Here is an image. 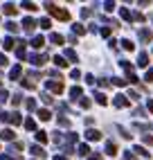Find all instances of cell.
Masks as SVG:
<instances>
[{"mask_svg": "<svg viewBox=\"0 0 153 160\" xmlns=\"http://www.w3.org/2000/svg\"><path fill=\"white\" fill-rule=\"evenodd\" d=\"M45 9H47L52 16H57L59 20H68V18H70V14L65 12V9H59L57 5H52V2H47V5H45Z\"/></svg>", "mask_w": 153, "mask_h": 160, "instance_id": "obj_1", "label": "cell"}, {"mask_svg": "<svg viewBox=\"0 0 153 160\" xmlns=\"http://www.w3.org/2000/svg\"><path fill=\"white\" fill-rule=\"evenodd\" d=\"M113 104H115V106H117V108H126V106H128V104H131V102H128V99H126V97H124V95H117V97H115V99H113Z\"/></svg>", "mask_w": 153, "mask_h": 160, "instance_id": "obj_2", "label": "cell"}, {"mask_svg": "<svg viewBox=\"0 0 153 160\" xmlns=\"http://www.w3.org/2000/svg\"><path fill=\"white\" fill-rule=\"evenodd\" d=\"M29 61L34 63V66H43V63L47 61V57H45V54H32V57H29Z\"/></svg>", "mask_w": 153, "mask_h": 160, "instance_id": "obj_3", "label": "cell"}, {"mask_svg": "<svg viewBox=\"0 0 153 160\" xmlns=\"http://www.w3.org/2000/svg\"><path fill=\"white\" fill-rule=\"evenodd\" d=\"M16 57L25 59V41H16Z\"/></svg>", "mask_w": 153, "mask_h": 160, "instance_id": "obj_4", "label": "cell"}, {"mask_svg": "<svg viewBox=\"0 0 153 160\" xmlns=\"http://www.w3.org/2000/svg\"><path fill=\"white\" fill-rule=\"evenodd\" d=\"M47 88L52 92H63V83L61 81H47Z\"/></svg>", "mask_w": 153, "mask_h": 160, "instance_id": "obj_5", "label": "cell"}, {"mask_svg": "<svg viewBox=\"0 0 153 160\" xmlns=\"http://www.w3.org/2000/svg\"><path fill=\"white\" fill-rule=\"evenodd\" d=\"M38 23L36 20H32V18H25L23 20V27H25V32H34V27H36Z\"/></svg>", "mask_w": 153, "mask_h": 160, "instance_id": "obj_6", "label": "cell"}, {"mask_svg": "<svg viewBox=\"0 0 153 160\" xmlns=\"http://www.w3.org/2000/svg\"><path fill=\"white\" fill-rule=\"evenodd\" d=\"M137 66L140 68H146L149 66V54H146V52H142V54L137 57Z\"/></svg>", "mask_w": 153, "mask_h": 160, "instance_id": "obj_7", "label": "cell"}, {"mask_svg": "<svg viewBox=\"0 0 153 160\" xmlns=\"http://www.w3.org/2000/svg\"><path fill=\"white\" fill-rule=\"evenodd\" d=\"M86 138H88V140H99V138H101V133L99 131H95V129H88V131H86Z\"/></svg>", "mask_w": 153, "mask_h": 160, "instance_id": "obj_8", "label": "cell"}, {"mask_svg": "<svg viewBox=\"0 0 153 160\" xmlns=\"http://www.w3.org/2000/svg\"><path fill=\"white\" fill-rule=\"evenodd\" d=\"M14 131L12 129H5V131H0V138H2V140H14Z\"/></svg>", "mask_w": 153, "mask_h": 160, "instance_id": "obj_9", "label": "cell"}, {"mask_svg": "<svg viewBox=\"0 0 153 160\" xmlns=\"http://www.w3.org/2000/svg\"><path fill=\"white\" fill-rule=\"evenodd\" d=\"M32 153H34L36 158H45V151H43V147H38V144L32 147Z\"/></svg>", "mask_w": 153, "mask_h": 160, "instance_id": "obj_10", "label": "cell"}, {"mask_svg": "<svg viewBox=\"0 0 153 160\" xmlns=\"http://www.w3.org/2000/svg\"><path fill=\"white\" fill-rule=\"evenodd\" d=\"M2 12H5L7 16H16V7H14L12 2H7V5H5V9H2Z\"/></svg>", "mask_w": 153, "mask_h": 160, "instance_id": "obj_11", "label": "cell"}, {"mask_svg": "<svg viewBox=\"0 0 153 160\" xmlns=\"http://www.w3.org/2000/svg\"><path fill=\"white\" fill-rule=\"evenodd\" d=\"M140 41L149 43V41H151V32H149V29H140Z\"/></svg>", "mask_w": 153, "mask_h": 160, "instance_id": "obj_12", "label": "cell"}, {"mask_svg": "<svg viewBox=\"0 0 153 160\" xmlns=\"http://www.w3.org/2000/svg\"><path fill=\"white\" fill-rule=\"evenodd\" d=\"M43 43H45V38H43V36H34V41H32V48H43Z\"/></svg>", "mask_w": 153, "mask_h": 160, "instance_id": "obj_13", "label": "cell"}, {"mask_svg": "<svg viewBox=\"0 0 153 160\" xmlns=\"http://www.w3.org/2000/svg\"><path fill=\"white\" fill-rule=\"evenodd\" d=\"M2 45H5V50H14V45H16V41H14V36H7Z\"/></svg>", "mask_w": 153, "mask_h": 160, "instance_id": "obj_14", "label": "cell"}, {"mask_svg": "<svg viewBox=\"0 0 153 160\" xmlns=\"http://www.w3.org/2000/svg\"><path fill=\"white\" fill-rule=\"evenodd\" d=\"M106 153H108V156H115V153H117L115 142H106Z\"/></svg>", "mask_w": 153, "mask_h": 160, "instance_id": "obj_15", "label": "cell"}, {"mask_svg": "<svg viewBox=\"0 0 153 160\" xmlns=\"http://www.w3.org/2000/svg\"><path fill=\"white\" fill-rule=\"evenodd\" d=\"M95 99H97V104H101V106L108 104V99H106V95H104V92H95Z\"/></svg>", "mask_w": 153, "mask_h": 160, "instance_id": "obj_16", "label": "cell"}, {"mask_svg": "<svg viewBox=\"0 0 153 160\" xmlns=\"http://www.w3.org/2000/svg\"><path fill=\"white\" fill-rule=\"evenodd\" d=\"M38 117H41V120H43V122H47V120H50V117H52V113H50L47 108H41V111H38Z\"/></svg>", "mask_w": 153, "mask_h": 160, "instance_id": "obj_17", "label": "cell"}, {"mask_svg": "<svg viewBox=\"0 0 153 160\" xmlns=\"http://www.w3.org/2000/svg\"><path fill=\"white\" fill-rule=\"evenodd\" d=\"M20 72H23V68H20V66H14L12 72H9V77H12V79H18V77H20Z\"/></svg>", "mask_w": 153, "mask_h": 160, "instance_id": "obj_18", "label": "cell"}, {"mask_svg": "<svg viewBox=\"0 0 153 160\" xmlns=\"http://www.w3.org/2000/svg\"><path fill=\"white\" fill-rule=\"evenodd\" d=\"M12 124H14V126L23 124V117H20V113H12Z\"/></svg>", "mask_w": 153, "mask_h": 160, "instance_id": "obj_19", "label": "cell"}, {"mask_svg": "<svg viewBox=\"0 0 153 160\" xmlns=\"http://www.w3.org/2000/svg\"><path fill=\"white\" fill-rule=\"evenodd\" d=\"M25 129H27V131H36V122L32 120V117H29V120H25Z\"/></svg>", "mask_w": 153, "mask_h": 160, "instance_id": "obj_20", "label": "cell"}, {"mask_svg": "<svg viewBox=\"0 0 153 160\" xmlns=\"http://www.w3.org/2000/svg\"><path fill=\"white\" fill-rule=\"evenodd\" d=\"M36 140H38L41 144H45V142H47V135H45V131H36Z\"/></svg>", "mask_w": 153, "mask_h": 160, "instance_id": "obj_21", "label": "cell"}, {"mask_svg": "<svg viewBox=\"0 0 153 160\" xmlns=\"http://www.w3.org/2000/svg\"><path fill=\"white\" fill-rule=\"evenodd\" d=\"M50 41H52L54 45H61V43H63V36H61V34H52V36H50Z\"/></svg>", "mask_w": 153, "mask_h": 160, "instance_id": "obj_22", "label": "cell"}, {"mask_svg": "<svg viewBox=\"0 0 153 160\" xmlns=\"http://www.w3.org/2000/svg\"><path fill=\"white\" fill-rule=\"evenodd\" d=\"M76 153H79V156H88V153H90V147H88V144H81Z\"/></svg>", "mask_w": 153, "mask_h": 160, "instance_id": "obj_23", "label": "cell"}, {"mask_svg": "<svg viewBox=\"0 0 153 160\" xmlns=\"http://www.w3.org/2000/svg\"><path fill=\"white\" fill-rule=\"evenodd\" d=\"M54 63H57L59 68H65V66H68V61H65L63 57H54Z\"/></svg>", "mask_w": 153, "mask_h": 160, "instance_id": "obj_24", "label": "cell"}, {"mask_svg": "<svg viewBox=\"0 0 153 160\" xmlns=\"http://www.w3.org/2000/svg\"><path fill=\"white\" fill-rule=\"evenodd\" d=\"M20 7H23V9H27V12H36V9H38V7H36L34 2H23Z\"/></svg>", "mask_w": 153, "mask_h": 160, "instance_id": "obj_25", "label": "cell"}, {"mask_svg": "<svg viewBox=\"0 0 153 160\" xmlns=\"http://www.w3.org/2000/svg\"><path fill=\"white\" fill-rule=\"evenodd\" d=\"M38 25H41L43 29H50V25H52V23H50V18H41V20H38Z\"/></svg>", "mask_w": 153, "mask_h": 160, "instance_id": "obj_26", "label": "cell"}, {"mask_svg": "<svg viewBox=\"0 0 153 160\" xmlns=\"http://www.w3.org/2000/svg\"><path fill=\"white\" fill-rule=\"evenodd\" d=\"M70 95H72V99H76V97H79V95H81V88H79V86L70 88Z\"/></svg>", "mask_w": 153, "mask_h": 160, "instance_id": "obj_27", "label": "cell"}, {"mask_svg": "<svg viewBox=\"0 0 153 160\" xmlns=\"http://www.w3.org/2000/svg\"><path fill=\"white\" fill-rule=\"evenodd\" d=\"M122 48H124V50H128V52H131V50H133V48H135V45H133V43H131V41H128V38H124V41H122Z\"/></svg>", "mask_w": 153, "mask_h": 160, "instance_id": "obj_28", "label": "cell"}, {"mask_svg": "<svg viewBox=\"0 0 153 160\" xmlns=\"http://www.w3.org/2000/svg\"><path fill=\"white\" fill-rule=\"evenodd\" d=\"M23 88H27V90H34V81H29V79H23Z\"/></svg>", "mask_w": 153, "mask_h": 160, "instance_id": "obj_29", "label": "cell"}, {"mask_svg": "<svg viewBox=\"0 0 153 160\" xmlns=\"http://www.w3.org/2000/svg\"><path fill=\"white\" fill-rule=\"evenodd\" d=\"M20 149H23V144H20V142H16V144H12V147H9V151H12V153H18Z\"/></svg>", "mask_w": 153, "mask_h": 160, "instance_id": "obj_30", "label": "cell"}, {"mask_svg": "<svg viewBox=\"0 0 153 160\" xmlns=\"http://www.w3.org/2000/svg\"><path fill=\"white\" fill-rule=\"evenodd\" d=\"M7 29L12 32V34H14V32H18V25L14 23V20H9V23H7Z\"/></svg>", "mask_w": 153, "mask_h": 160, "instance_id": "obj_31", "label": "cell"}, {"mask_svg": "<svg viewBox=\"0 0 153 160\" xmlns=\"http://www.w3.org/2000/svg\"><path fill=\"white\" fill-rule=\"evenodd\" d=\"M0 122H12V113H0Z\"/></svg>", "mask_w": 153, "mask_h": 160, "instance_id": "obj_32", "label": "cell"}, {"mask_svg": "<svg viewBox=\"0 0 153 160\" xmlns=\"http://www.w3.org/2000/svg\"><path fill=\"white\" fill-rule=\"evenodd\" d=\"M72 32H74V34H86V29L81 25H72Z\"/></svg>", "mask_w": 153, "mask_h": 160, "instance_id": "obj_33", "label": "cell"}, {"mask_svg": "<svg viewBox=\"0 0 153 160\" xmlns=\"http://www.w3.org/2000/svg\"><path fill=\"white\" fill-rule=\"evenodd\" d=\"M65 57H68L70 61H76V52L74 50H68V52H65Z\"/></svg>", "mask_w": 153, "mask_h": 160, "instance_id": "obj_34", "label": "cell"}, {"mask_svg": "<svg viewBox=\"0 0 153 160\" xmlns=\"http://www.w3.org/2000/svg\"><path fill=\"white\" fill-rule=\"evenodd\" d=\"M7 97H9V95H7V90H0V106H2V104L7 102Z\"/></svg>", "mask_w": 153, "mask_h": 160, "instance_id": "obj_35", "label": "cell"}, {"mask_svg": "<svg viewBox=\"0 0 153 160\" xmlns=\"http://www.w3.org/2000/svg\"><path fill=\"white\" fill-rule=\"evenodd\" d=\"M119 14H122V18H126V20H131V12H128V9H126V7H122V12H119Z\"/></svg>", "mask_w": 153, "mask_h": 160, "instance_id": "obj_36", "label": "cell"}, {"mask_svg": "<svg viewBox=\"0 0 153 160\" xmlns=\"http://www.w3.org/2000/svg\"><path fill=\"white\" fill-rule=\"evenodd\" d=\"M25 104H27V108H29V111H34V108H36V102H34V99H27Z\"/></svg>", "mask_w": 153, "mask_h": 160, "instance_id": "obj_37", "label": "cell"}, {"mask_svg": "<svg viewBox=\"0 0 153 160\" xmlns=\"http://www.w3.org/2000/svg\"><path fill=\"white\" fill-rule=\"evenodd\" d=\"M135 151H137L140 156H149V151H146V149H144V147H135Z\"/></svg>", "mask_w": 153, "mask_h": 160, "instance_id": "obj_38", "label": "cell"}, {"mask_svg": "<svg viewBox=\"0 0 153 160\" xmlns=\"http://www.w3.org/2000/svg\"><path fill=\"white\" fill-rule=\"evenodd\" d=\"M126 81H128V79H113L115 86H126Z\"/></svg>", "mask_w": 153, "mask_h": 160, "instance_id": "obj_39", "label": "cell"}, {"mask_svg": "<svg viewBox=\"0 0 153 160\" xmlns=\"http://www.w3.org/2000/svg\"><path fill=\"white\" fill-rule=\"evenodd\" d=\"M104 9H106V12H113V9H115V2H106Z\"/></svg>", "mask_w": 153, "mask_h": 160, "instance_id": "obj_40", "label": "cell"}, {"mask_svg": "<svg viewBox=\"0 0 153 160\" xmlns=\"http://www.w3.org/2000/svg\"><path fill=\"white\" fill-rule=\"evenodd\" d=\"M144 79H146V81H153V70H146V74H144Z\"/></svg>", "mask_w": 153, "mask_h": 160, "instance_id": "obj_41", "label": "cell"}, {"mask_svg": "<svg viewBox=\"0 0 153 160\" xmlns=\"http://www.w3.org/2000/svg\"><path fill=\"white\" fill-rule=\"evenodd\" d=\"M70 77H72V79H79V77H81V72H79V70H72V72H70Z\"/></svg>", "mask_w": 153, "mask_h": 160, "instance_id": "obj_42", "label": "cell"}, {"mask_svg": "<svg viewBox=\"0 0 153 160\" xmlns=\"http://www.w3.org/2000/svg\"><path fill=\"white\" fill-rule=\"evenodd\" d=\"M59 124H61V126H68L70 122H68V120H65V117H59Z\"/></svg>", "mask_w": 153, "mask_h": 160, "instance_id": "obj_43", "label": "cell"}, {"mask_svg": "<svg viewBox=\"0 0 153 160\" xmlns=\"http://www.w3.org/2000/svg\"><path fill=\"white\" fill-rule=\"evenodd\" d=\"M144 144H153V138L151 135H144Z\"/></svg>", "mask_w": 153, "mask_h": 160, "instance_id": "obj_44", "label": "cell"}, {"mask_svg": "<svg viewBox=\"0 0 153 160\" xmlns=\"http://www.w3.org/2000/svg\"><path fill=\"white\" fill-rule=\"evenodd\" d=\"M12 102H14V106H18V104H20V95H14V99H12Z\"/></svg>", "mask_w": 153, "mask_h": 160, "instance_id": "obj_45", "label": "cell"}, {"mask_svg": "<svg viewBox=\"0 0 153 160\" xmlns=\"http://www.w3.org/2000/svg\"><path fill=\"white\" fill-rule=\"evenodd\" d=\"M0 66H7V57L5 54H0Z\"/></svg>", "mask_w": 153, "mask_h": 160, "instance_id": "obj_46", "label": "cell"}, {"mask_svg": "<svg viewBox=\"0 0 153 160\" xmlns=\"http://www.w3.org/2000/svg\"><path fill=\"white\" fill-rule=\"evenodd\" d=\"M88 160H101V156H99V153H92V156H90Z\"/></svg>", "mask_w": 153, "mask_h": 160, "instance_id": "obj_47", "label": "cell"}, {"mask_svg": "<svg viewBox=\"0 0 153 160\" xmlns=\"http://www.w3.org/2000/svg\"><path fill=\"white\" fill-rule=\"evenodd\" d=\"M57 160H70V158H65V156H57Z\"/></svg>", "mask_w": 153, "mask_h": 160, "instance_id": "obj_48", "label": "cell"}, {"mask_svg": "<svg viewBox=\"0 0 153 160\" xmlns=\"http://www.w3.org/2000/svg\"><path fill=\"white\" fill-rule=\"evenodd\" d=\"M149 111H151V113H153V102H149Z\"/></svg>", "mask_w": 153, "mask_h": 160, "instance_id": "obj_49", "label": "cell"}]
</instances>
